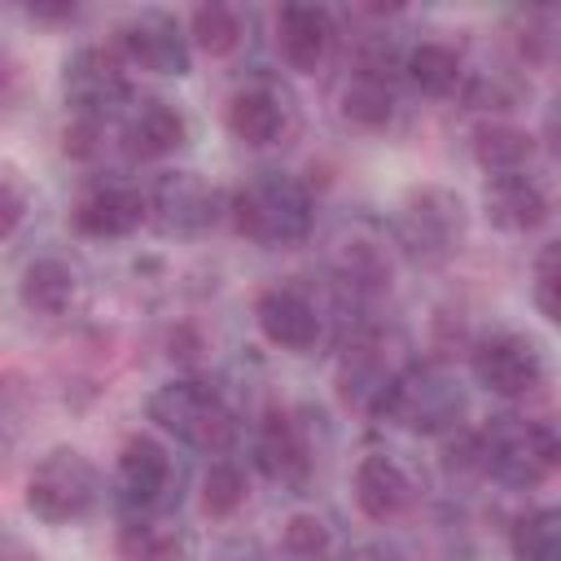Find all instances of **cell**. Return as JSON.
Segmentation results:
<instances>
[{"label": "cell", "mask_w": 561, "mask_h": 561, "mask_svg": "<svg viewBox=\"0 0 561 561\" xmlns=\"http://www.w3.org/2000/svg\"><path fill=\"white\" fill-rule=\"evenodd\" d=\"M561 456L557 430L548 421H530L517 412L491 416L473 438V465L508 491H535L552 478Z\"/></svg>", "instance_id": "1"}, {"label": "cell", "mask_w": 561, "mask_h": 561, "mask_svg": "<svg viewBox=\"0 0 561 561\" xmlns=\"http://www.w3.org/2000/svg\"><path fill=\"white\" fill-rule=\"evenodd\" d=\"M232 228L259 245H298L311 232V193L285 171L250 175L228 202Z\"/></svg>", "instance_id": "2"}, {"label": "cell", "mask_w": 561, "mask_h": 561, "mask_svg": "<svg viewBox=\"0 0 561 561\" xmlns=\"http://www.w3.org/2000/svg\"><path fill=\"white\" fill-rule=\"evenodd\" d=\"M149 421H158L167 434H175L184 447L193 451H206V456H219L232 447L237 438V416L232 408L224 403V394L210 386V381H197V377H175L167 386H158L145 403Z\"/></svg>", "instance_id": "3"}, {"label": "cell", "mask_w": 561, "mask_h": 561, "mask_svg": "<svg viewBox=\"0 0 561 561\" xmlns=\"http://www.w3.org/2000/svg\"><path fill=\"white\" fill-rule=\"evenodd\" d=\"M460 412H465V390L434 359H416V364L399 368L377 408V416H386L412 434H447L451 425H460Z\"/></svg>", "instance_id": "4"}, {"label": "cell", "mask_w": 561, "mask_h": 561, "mask_svg": "<svg viewBox=\"0 0 561 561\" xmlns=\"http://www.w3.org/2000/svg\"><path fill=\"white\" fill-rule=\"evenodd\" d=\"M96 495H101V473L79 447H53L48 456L35 460L26 478V508L48 526L79 522L96 504Z\"/></svg>", "instance_id": "5"}, {"label": "cell", "mask_w": 561, "mask_h": 561, "mask_svg": "<svg viewBox=\"0 0 561 561\" xmlns=\"http://www.w3.org/2000/svg\"><path fill=\"white\" fill-rule=\"evenodd\" d=\"M394 237L416 263H447L465 241V202L443 184H421L403 197Z\"/></svg>", "instance_id": "6"}, {"label": "cell", "mask_w": 561, "mask_h": 561, "mask_svg": "<svg viewBox=\"0 0 561 561\" xmlns=\"http://www.w3.org/2000/svg\"><path fill=\"white\" fill-rule=\"evenodd\" d=\"M61 96L79 123L101 127L105 118H114L131 101V83L105 48H79L61 70Z\"/></svg>", "instance_id": "7"}, {"label": "cell", "mask_w": 561, "mask_h": 561, "mask_svg": "<svg viewBox=\"0 0 561 561\" xmlns=\"http://www.w3.org/2000/svg\"><path fill=\"white\" fill-rule=\"evenodd\" d=\"M469 364H473L478 386H486L500 399H522V394L539 390L543 386V373H548L543 368V351L530 337L508 333V329L478 337Z\"/></svg>", "instance_id": "8"}, {"label": "cell", "mask_w": 561, "mask_h": 561, "mask_svg": "<svg viewBox=\"0 0 561 561\" xmlns=\"http://www.w3.org/2000/svg\"><path fill=\"white\" fill-rule=\"evenodd\" d=\"M149 215L167 237H202L224 215L219 188L206 184L197 171H171L153 184Z\"/></svg>", "instance_id": "9"}, {"label": "cell", "mask_w": 561, "mask_h": 561, "mask_svg": "<svg viewBox=\"0 0 561 561\" xmlns=\"http://www.w3.org/2000/svg\"><path fill=\"white\" fill-rule=\"evenodd\" d=\"M118 48L131 66L153 75H188V35L171 13L145 9L118 26Z\"/></svg>", "instance_id": "10"}, {"label": "cell", "mask_w": 561, "mask_h": 561, "mask_svg": "<svg viewBox=\"0 0 561 561\" xmlns=\"http://www.w3.org/2000/svg\"><path fill=\"white\" fill-rule=\"evenodd\" d=\"M114 491H118V504L136 517H149L167 491H171V456L162 443L136 434L123 443L118 451V469H114Z\"/></svg>", "instance_id": "11"}, {"label": "cell", "mask_w": 561, "mask_h": 561, "mask_svg": "<svg viewBox=\"0 0 561 561\" xmlns=\"http://www.w3.org/2000/svg\"><path fill=\"white\" fill-rule=\"evenodd\" d=\"M145 219H149V197L131 184H118V180H101L75 202V228L83 237H96V241L131 237Z\"/></svg>", "instance_id": "12"}, {"label": "cell", "mask_w": 561, "mask_h": 561, "mask_svg": "<svg viewBox=\"0 0 561 561\" xmlns=\"http://www.w3.org/2000/svg\"><path fill=\"white\" fill-rule=\"evenodd\" d=\"M333 18L320 4H280L276 9V48L289 70H320L333 48Z\"/></svg>", "instance_id": "13"}, {"label": "cell", "mask_w": 561, "mask_h": 561, "mask_svg": "<svg viewBox=\"0 0 561 561\" xmlns=\"http://www.w3.org/2000/svg\"><path fill=\"white\" fill-rule=\"evenodd\" d=\"M482 206H486V219L500 228V232H513V237H526L535 228L548 224V193L526 175V171H508V175H491L486 188H482Z\"/></svg>", "instance_id": "14"}, {"label": "cell", "mask_w": 561, "mask_h": 561, "mask_svg": "<svg viewBox=\"0 0 561 561\" xmlns=\"http://www.w3.org/2000/svg\"><path fill=\"white\" fill-rule=\"evenodd\" d=\"M254 320L263 337L280 351H311L320 342V311L298 289H267L254 302Z\"/></svg>", "instance_id": "15"}, {"label": "cell", "mask_w": 561, "mask_h": 561, "mask_svg": "<svg viewBox=\"0 0 561 561\" xmlns=\"http://www.w3.org/2000/svg\"><path fill=\"white\" fill-rule=\"evenodd\" d=\"M412 473L386 456V451H368L359 465H355V504L364 517L373 522H390L399 517L408 504H412Z\"/></svg>", "instance_id": "16"}, {"label": "cell", "mask_w": 561, "mask_h": 561, "mask_svg": "<svg viewBox=\"0 0 561 561\" xmlns=\"http://www.w3.org/2000/svg\"><path fill=\"white\" fill-rule=\"evenodd\" d=\"M228 131L241 145H276L289 131V105L272 83H245L228 101Z\"/></svg>", "instance_id": "17"}, {"label": "cell", "mask_w": 561, "mask_h": 561, "mask_svg": "<svg viewBox=\"0 0 561 561\" xmlns=\"http://www.w3.org/2000/svg\"><path fill=\"white\" fill-rule=\"evenodd\" d=\"M254 456H259V469L280 486H302L311 478V451H307L298 425L289 421V412L263 416L259 438H254Z\"/></svg>", "instance_id": "18"}, {"label": "cell", "mask_w": 561, "mask_h": 561, "mask_svg": "<svg viewBox=\"0 0 561 561\" xmlns=\"http://www.w3.org/2000/svg\"><path fill=\"white\" fill-rule=\"evenodd\" d=\"M188 136V123L184 114L171 105V101H140L123 127V140H127V153L131 158H167L184 145Z\"/></svg>", "instance_id": "19"}, {"label": "cell", "mask_w": 561, "mask_h": 561, "mask_svg": "<svg viewBox=\"0 0 561 561\" xmlns=\"http://www.w3.org/2000/svg\"><path fill=\"white\" fill-rule=\"evenodd\" d=\"M18 294H22V307L35 316H66L79 294V276L66 259H35L26 263Z\"/></svg>", "instance_id": "20"}, {"label": "cell", "mask_w": 561, "mask_h": 561, "mask_svg": "<svg viewBox=\"0 0 561 561\" xmlns=\"http://www.w3.org/2000/svg\"><path fill=\"white\" fill-rule=\"evenodd\" d=\"M403 75L416 92L425 96H451L460 83H465V66H460V53L451 44H438V39H421L408 57H403Z\"/></svg>", "instance_id": "21"}, {"label": "cell", "mask_w": 561, "mask_h": 561, "mask_svg": "<svg viewBox=\"0 0 561 561\" xmlns=\"http://www.w3.org/2000/svg\"><path fill=\"white\" fill-rule=\"evenodd\" d=\"M535 153V136L508 123H486L473 131V158L491 171V175H508V171H526Z\"/></svg>", "instance_id": "22"}, {"label": "cell", "mask_w": 561, "mask_h": 561, "mask_svg": "<svg viewBox=\"0 0 561 561\" xmlns=\"http://www.w3.org/2000/svg\"><path fill=\"white\" fill-rule=\"evenodd\" d=\"M184 552H188V539L167 522L131 517L118 530V557L123 561H184Z\"/></svg>", "instance_id": "23"}, {"label": "cell", "mask_w": 561, "mask_h": 561, "mask_svg": "<svg viewBox=\"0 0 561 561\" xmlns=\"http://www.w3.org/2000/svg\"><path fill=\"white\" fill-rule=\"evenodd\" d=\"M394 114V92H390V79H377V75H351V83L342 88V118L355 123V127H386Z\"/></svg>", "instance_id": "24"}, {"label": "cell", "mask_w": 561, "mask_h": 561, "mask_svg": "<svg viewBox=\"0 0 561 561\" xmlns=\"http://www.w3.org/2000/svg\"><path fill=\"white\" fill-rule=\"evenodd\" d=\"M513 561H561V513L530 508L513 522Z\"/></svg>", "instance_id": "25"}, {"label": "cell", "mask_w": 561, "mask_h": 561, "mask_svg": "<svg viewBox=\"0 0 561 561\" xmlns=\"http://www.w3.org/2000/svg\"><path fill=\"white\" fill-rule=\"evenodd\" d=\"M193 26V44L210 57H228L241 44V13L232 4H202L188 18Z\"/></svg>", "instance_id": "26"}, {"label": "cell", "mask_w": 561, "mask_h": 561, "mask_svg": "<svg viewBox=\"0 0 561 561\" xmlns=\"http://www.w3.org/2000/svg\"><path fill=\"white\" fill-rule=\"evenodd\" d=\"M250 486H245V473L241 465L232 460H215L202 478V513L206 517H232L241 504H245Z\"/></svg>", "instance_id": "27"}, {"label": "cell", "mask_w": 561, "mask_h": 561, "mask_svg": "<svg viewBox=\"0 0 561 561\" xmlns=\"http://www.w3.org/2000/svg\"><path fill=\"white\" fill-rule=\"evenodd\" d=\"M280 552L289 561H329L333 552V530L316 513H294L280 530Z\"/></svg>", "instance_id": "28"}, {"label": "cell", "mask_w": 561, "mask_h": 561, "mask_svg": "<svg viewBox=\"0 0 561 561\" xmlns=\"http://www.w3.org/2000/svg\"><path fill=\"white\" fill-rule=\"evenodd\" d=\"M557 280H561V245L548 241L535 259V307L543 320H557Z\"/></svg>", "instance_id": "29"}, {"label": "cell", "mask_w": 561, "mask_h": 561, "mask_svg": "<svg viewBox=\"0 0 561 561\" xmlns=\"http://www.w3.org/2000/svg\"><path fill=\"white\" fill-rule=\"evenodd\" d=\"M22 219H26V193H22V184H18V180L0 175V241H4V237H13Z\"/></svg>", "instance_id": "30"}, {"label": "cell", "mask_w": 561, "mask_h": 561, "mask_svg": "<svg viewBox=\"0 0 561 561\" xmlns=\"http://www.w3.org/2000/svg\"><path fill=\"white\" fill-rule=\"evenodd\" d=\"M0 561H39L22 539H13V535H0Z\"/></svg>", "instance_id": "31"}, {"label": "cell", "mask_w": 561, "mask_h": 561, "mask_svg": "<svg viewBox=\"0 0 561 561\" xmlns=\"http://www.w3.org/2000/svg\"><path fill=\"white\" fill-rule=\"evenodd\" d=\"M26 13L31 18H44V22H57V18H75V4H31Z\"/></svg>", "instance_id": "32"}, {"label": "cell", "mask_w": 561, "mask_h": 561, "mask_svg": "<svg viewBox=\"0 0 561 561\" xmlns=\"http://www.w3.org/2000/svg\"><path fill=\"white\" fill-rule=\"evenodd\" d=\"M342 561H394V557L381 552V548H355V552H346Z\"/></svg>", "instance_id": "33"}]
</instances>
